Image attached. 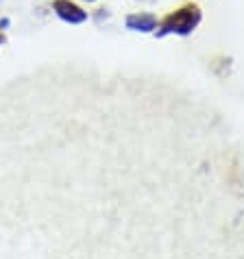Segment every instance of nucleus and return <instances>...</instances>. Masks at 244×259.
<instances>
[{
    "mask_svg": "<svg viewBox=\"0 0 244 259\" xmlns=\"http://www.w3.org/2000/svg\"><path fill=\"white\" fill-rule=\"evenodd\" d=\"M200 20H203V11H200V7L196 3L181 5L179 9L170 11L168 16L157 24L155 35L157 37H166V35H181V37H185V35L196 31Z\"/></svg>",
    "mask_w": 244,
    "mask_h": 259,
    "instance_id": "1",
    "label": "nucleus"
},
{
    "mask_svg": "<svg viewBox=\"0 0 244 259\" xmlns=\"http://www.w3.org/2000/svg\"><path fill=\"white\" fill-rule=\"evenodd\" d=\"M53 11L68 24H83L88 20V11L72 0H53Z\"/></svg>",
    "mask_w": 244,
    "mask_h": 259,
    "instance_id": "2",
    "label": "nucleus"
},
{
    "mask_svg": "<svg viewBox=\"0 0 244 259\" xmlns=\"http://www.w3.org/2000/svg\"><path fill=\"white\" fill-rule=\"evenodd\" d=\"M125 24H127L129 31H135V33H155L159 20H157L153 13L138 11V13H129L127 20H125Z\"/></svg>",
    "mask_w": 244,
    "mask_h": 259,
    "instance_id": "3",
    "label": "nucleus"
},
{
    "mask_svg": "<svg viewBox=\"0 0 244 259\" xmlns=\"http://www.w3.org/2000/svg\"><path fill=\"white\" fill-rule=\"evenodd\" d=\"M0 26H9V20L3 18V20H0Z\"/></svg>",
    "mask_w": 244,
    "mask_h": 259,
    "instance_id": "4",
    "label": "nucleus"
},
{
    "mask_svg": "<svg viewBox=\"0 0 244 259\" xmlns=\"http://www.w3.org/2000/svg\"><path fill=\"white\" fill-rule=\"evenodd\" d=\"M5 44V37H3V33H0V46H3Z\"/></svg>",
    "mask_w": 244,
    "mask_h": 259,
    "instance_id": "5",
    "label": "nucleus"
},
{
    "mask_svg": "<svg viewBox=\"0 0 244 259\" xmlns=\"http://www.w3.org/2000/svg\"><path fill=\"white\" fill-rule=\"evenodd\" d=\"M83 3H96V0H83Z\"/></svg>",
    "mask_w": 244,
    "mask_h": 259,
    "instance_id": "6",
    "label": "nucleus"
}]
</instances>
